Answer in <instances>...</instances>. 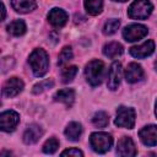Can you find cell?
I'll return each mask as SVG.
<instances>
[{
	"label": "cell",
	"mask_w": 157,
	"mask_h": 157,
	"mask_svg": "<svg viewBox=\"0 0 157 157\" xmlns=\"http://www.w3.org/2000/svg\"><path fill=\"white\" fill-rule=\"evenodd\" d=\"M117 153L119 156H135L136 147H135L134 141L128 136L121 137L117 145Z\"/></svg>",
	"instance_id": "obj_12"
},
{
	"label": "cell",
	"mask_w": 157,
	"mask_h": 157,
	"mask_svg": "<svg viewBox=\"0 0 157 157\" xmlns=\"http://www.w3.org/2000/svg\"><path fill=\"white\" fill-rule=\"evenodd\" d=\"M144 70L141 65L136 63H130L125 70V80L129 83H135L137 81H141L144 78Z\"/></svg>",
	"instance_id": "obj_13"
},
{
	"label": "cell",
	"mask_w": 157,
	"mask_h": 157,
	"mask_svg": "<svg viewBox=\"0 0 157 157\" xmlns=\"http://www.w3.org/2000/svg\"><path fill=\"white\" fill-rule=\"evenodd\" d=\"M20 123V115L15 110H6L0 114V128L2 131L11 132Z\"/></svg>",
	"instance_id": "obj_6"
},
{
	"label": "cell",
	"mask_w": 157,
	"mask_h": 157,
	"mask_svg": "<svg viewBox=\"0 0 157 157\" xmlns=\"http://www.w3.org/2000/svg\"><path fill=\"white\" fill-rule=\"evenodd\" d=\"M153 10L152 4L148 0H135L128 9V16L134 20L147 18Z\"/></svg>",
	"instance_id": "obj_3"
},
{
	"label": "cell",
	"mask_w": 157,
	"mask_h": 157,
	"mask_svg": "<svg viewBox=\"0 0 157 157\" xmlns=\"http://www.w3.org/2000/svg\"><path fill=\"white\" fill-rule=\"evenodd\" d=\"M90 144H91V147L93 148V151H96L97 153H105L107 151L110 150V147L113 145V137L107 132L97 131V132L91 134Z\"/></svg>",
	"instance_id": "obj_4"
},
{
	"label": "cell",
	"mask_w": 157,
	"mask_h": 157,
	"mask_svg": "<svg viewBox=\"0 0 157 157\" xmlns=\"http://www.w3.org/2000/svg\"><path fill=\"white\" fill-rule=\"evenodd\" d=\"M121 81V64L119 61H114L109 70L108 76V88L112 91H115Z\"/></svg>",
	"instance_id": "obj_11"
},
{
	"label": "cell",
	"mask_w": 157,
	"mask_h": 157,
	"mask_svg": "<svg viewBox=\"0 0 157 157\" xmlns=\"http://www.w3.org/2000/svg\"><path fill=\"white\" fill-rule=\"evenodd\" d=\"M147 34V28L144 25L131 23L123 29V37L128 42H136Z\"/></svg>",
	"instance_id": "obj_7"
},
{
	"label": "cell",
	"mask_w": 157,
	"mask_h": 157,
	"mask_svg": "<svg viewBox=\"0 0 157 157\" xmlns=\"http://www.w3.org/2000/svg\"><path fill=\"white\" fill-rule=\"evenodd\" d=\"M42 135H43V129L38 124H31L28 125V128L23 134V141L27 145H32L36 144L42 137Z\"/></svg>",
	"instance_id": "obj_14"
},
{
	"label": "cell",
	"mask_w": 157,
	"mask_h": 157,
	"mask_svg": "<svg viewBox=\"0 0 157 157\" xmlns=\"http://www.w3.org/2000/svg\"><path fill=\"white\" fill-rule=\"evenodd\" d=\"M119 26H120L119 20H117V18H110V20H108V21L104 23L103 33H104V34H108V36L114 34V33L118 31Z\"/></svg>",
	"instance_id": "obj_24"
},
{
	"label": "cell",
	"mask_w": 157,
	"mask_h": 157,
	"mask_svg": "<svg viewBox=\"0 0 157 157\" xmlns=\"http://www.w3.org/2000/svg\"><path fill=\"white\" fill-rule=\"evenodd\" d=\"M155 67H156V70H157V59H156V61H155Z\"/></svg>",
	"instance_id": "obj_32"
},
{
	"label": "cell",
	"mask_w": 157,
	"mask_h": 157,
	"mask_svg": "<svg viewBox=\"0 0 157 157\" xmlns=\"http://www.w3.org/2000/svg\"><path fill=\"white\" fill-rule=\"evenodd\" d=\"M76 74H77V67L75 65L67 66V67L63 69V71H61V81L64 83L71 82L74 80V77L76 76Z\"/></svg>",
	"instance_id": "obj_23"
},
{
	"label": "cell",
	"mask_w": 157,
	"mask_h": 157,
	"mask_svg": "<svg viewBox=\"0 0 157 157\" xmlns=\"http://www.w3.org/2000/svg\"><path fill=\"white\" fill-rule=\"evenodd\" d=\"M23 86L25 85H23V81L21 78L11 77V78H9L4 83V86H2V94H4V97H9V98L15 97V96H17L23 90Z\"/></svg>",
	"instance_id": "obj_8"
},
{
	"label": "cell",
	"mask_w": 157,
	"mask_h": 157,
	"mask_svg": "<svg viewBox=\"0 0 157 157\" xmlns=\"http://www.w3.org/2000/svg\"><path fill=\"white\" fill-rule=\"evenodd\" d=\"M81 132H82V128H81V124L76 123V121H72L70 123L66 129H65V135L69 140L71 141H77L81 136Z\"/></svg>",
	"instance_id": "obj_19"
},
{
	"label": "cell",
	"mask_w": 157,
	"mask_h": 157,
	"mask_svg": "<svg viewBox=\"0 0 157 157\" xmlns=\"http://www.w3.org/2000/svg\"><path fill=\"white\" fill-rule=\"evenodd\" d=\"M123 52H124V48L118 42H110L103 47V54L108 58H117L121 55Z\"/></svg>",
	"instance_id": "obj_18"
},
{
	"label": "cell",
	"mask_w": 157,
	"mask_h": 157,
	"mask_svg": "<svg viewBox=\"0 0 157 157\" xmlns=\"http://www.w3.org/2000/svg\"><path fill=\"white\" fill-rule=\"evenodd\" d=\"M26 23L22 21V20H15L12 21L9 26H7V32L12 36H22L25 32H26Z\"/></svg>",
	"instance_id": "obj_21"
},
{
	"label": "cell",
	"mask_w": 157,
	"mask_h": 157,
	"mask_svg": "<svg viewBox=\"0 0 157 157\" xmlns=\"http://www.w3.org/2000/svg\"><path fill=\"white\" fill-rule=\"evenodd\" d=\"M28 63L32 67V71L34 74V76L37 77H42L47 74L48 69H49V58L48 54L44 49H34L29 58H28Z\"/></svg>",
	"instance_id": "obj_1"
},
{
	"label": "cell",
	"mask_w": 157,
	"mask_h": 157,
	"mask_svg": "<svg viewBox=\"0 0 157 157\" xmlns=\"http://www.w3.org/2000/svg\"><path fill=\"white\" fill-rule=\"evenodd\" d=\"M12 7L21 13H27L33 11L37 7L36 0H11Z\"/></svg>",
	"instance_id": "obj_17"
},
{
	"label": "cell",
	"mask_w": 157,
	"mask_h": 157,
	"mask_svg": "<svg viewBox=\"0 0 157 157\" xmlns=\"http://www.w3.org/2000/svg\"><path fill=\"white\" fill-rule=\"evenodd\" d=\"M155 113H156V117H157V101H156V109H155Z\"/></svg>",
	"instance_id": "obj_31"
},
{
	"label": "cell",
	"mask_w": 157,
	"mask_h": 157,
	"mask_svg": "<svg viewBox=\"0 0 157 157\" xmlns=\"http://www.w3.org/2000/svg\"><path fill=\"white\" fill-rule=\"evenodd\" d=\"M53 86H54V81L53 80H43V81H40V82H38V83H36L33 86L32 92L34 94H38V93H42V92L47 91L48 88H52Z\"/></svg>",
	"instance_id": "obj_25"
},
{
	"label": "cell",
	"mask_w": 157,
	"mask_h": 157,
	"mask_svg": "<svg viewBox=\"0 0 157 157\" xmlns=\"http://www.w3.org/2000/svg\"><path fill=\"white\" fill-rule=\"evenodd\" d=\"M153 52H155V42L151 39L146 40L140 45H135L130 48V54L137 59H144L146 56H150Z\"/></svg>",
	"instance_id": "obj_10"
},
{
	"label": "cell",
	"mask_w": 157,
	"mask_h": 157,
	"mask_svg": "<svg viewBox=\"0 0 157 157\" xmlns=\"http://www.w3.org/2000/svg\"><path fill=\"white\" fill-rule=\"evenodd\" d=\"M58 147H59V141L55 137H52V139L47 140L45 144L43 145V152L52 155L58 150Z\"/></svg>",
	"instance_id": "obj_26"
},
{
	"label": "cell",
	"mask_w": 157,
	"mask_h": 157,
	"mask_svg": "<svg viewBox=\"0 0 157 157\" xmlns=\"http://www.w3.org/2000/svg\"><path fill=\"white\" fill-rule=\"evenodd\" d=\"M114 124L120 128L132 129L135 126V110L132 108L120 105L117 110V118L114 120Z\"/></svg>",
	"instance_id": "obj_5"
},
{
	"label": "cell",
	"mask_w": 157,
	"mask_h": 157,
	"mask_svg": "<svg viewBox=\"0 0 157 157\" xmlns=\"http://www.w3.org/2000/svg\"><path fill=\"white\" fill-rule=\"evenodd\" d=\"M54 99L56 102H61L64 103L67 108L72 105L74 101H75V91L72 88H64V90H60L58 91L55 94H54Z\"/></svg>",
	"instance_id": "obj_16"
},
{
	"label": "cell",
	"mask_w": 157,
	"mask_h": 157,
	"mask_svg": "<svg viewBox=\"0 0 157 157\" xmlns=\"http://www.w3.org/2000/svg\"><path fill=\"white\" fill-rule=\"evenodd\" d=\"M83 4H85L86 11L90 15H92V16H96V15H98V13L102 12L103 0H85Z\"/></svg>",
	"instance_id": "obj_20"
},
{
	"label": "cell",
	"mask_w": 157,
	"mask_h": 157,
	"mask_svg": "<svg viewBox=\"0 0 157 157\" xmlns=\"http://www.w3.org/2000/svg\"><path fill=\"white\" fill-rule=\"evenodd\" d=\"M71 58H72V50H71V48L70 47H64L63 50L59 54L58 64L59 65H64L65 63H67L69 60H71Z\"/></svg>",
	"instance_id": "obj_27"
},
{
	"label": "cell",
	"mask_w": 157,
	"mask_h": 157,
	"mask_svg": "<svg viewBox=\"0 0 157 157\" xmlns=\"http://www.w3.org/2000/svg\"><path fill=\"white\" fill-rule=\"evenodd\" d=\"M113 1H119V2H124V1H128V0H113Z\"/></svg>",
	"instance_id": "obj_30"
},
{
	"label": "cell",
	"mask_w": 157,
	"mask_h": 157,
	"mask_svg": "<svg viewBox=\"0 0 157 157\" xmlns=\"http://www.w3.org/2000/svg\"><path fill=\"white\" fill-rule=\"evenodd\" d=\"M61 156H83V152L78 148H69L61 152Z\"/></svg>",
	"instance_id": "obj_28"
},
{
	"label": "cell",
	"mask_w": 157,
	"mask_h": 157,
	"mask_svg": "<svg viewBox=\"0 0 157 157\" xmlns=\"http://www.w3.org/2000/svg\"><path fill=\"white\" fill-rule=\"evenodd\" d=\"M140 140L146 146H156L157 145V125H147L144 126L139 131Z\"/></svg>",
	"instance_id": "obj_9"
},
{
	"label": "cell",
	"mask_w": 157,
	"mask_h": 157,
	"mask_svg": "<svg viewBox=\"0 0 157 157\" xmlns=\"http://www.w3.org/2000/svg\"><path fill=\"white\" fill-rule=\"evenodd\" d=\"M92 123L97 128H101V129L105 128L108 125V123H109V117H108V114L105 112H102V110L97 112L92 118Z\"/></svg>",
	"instance_id": "obj_22"
},
{
	"label": "cell",
	"mask_w": 157,
	"mask_h": 157,
	"mask_svg": "<svg viewBox=\"0 0 157 157\" xmlns=\"http://www.w3.org/2000/svg\"><path fill=\"white\" fill-rule=\"evenodd\" d=\"M5 15H6V11H5V5L2 4V20H5Z\"/></svg>",
	"instance_id": "obj_29"
},
{
	"label": "cell",
	"mask_w": 157,
	"mask_h": 157,
	"mask_svg": "<svg viewBox=\"0 0 157 157\" xmlns=\"http://www.w3.org/2000/svg\"><path fill=\"white\" fill-rule=\"evenodd\" d=\"M104 72H105V67L103 61L96 59V60H91L86 67H85V76L87 82L92 86H99L104 78Z\"/></svg>",
	"instance_id": "obj_2"
},
{
	"label": "cell",
	"mask_w": 157,
	"mask_h": 157,
	"mask_svg": "<svg viewBox=\"0 0 157 157\" xmlns=\"http://www.w3.org/2000/svg\"><path fill=\"white\" fill-rule=\"evenodd\" d=\"M48 20H49V22H50V25L53 27L60 28V27H63L66 23V21H67V13L64 10L55 7V9L50 10V12L48 13Z\"/></svg>",
	"instance_id": "obj_15"
}]
</instances>
